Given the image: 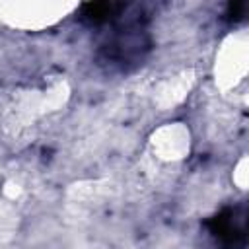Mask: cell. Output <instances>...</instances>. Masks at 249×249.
Returning a JSON list of instances; mask_svg holds the SVG:
<instances>
[{
    "label": "cell",
    "mask_w": 249,
    "mask_h": 249,
    "mask_svg": "<svg viewBox=\"0 0 249 249\" xmlns=\"http://www.w3.org/2000/svg\"><path fill=\"white\" fill-rule=\"evenodd\" d=\"M123 10H126V4L123 2H86L80 6V16L89 23H105L117 18Z\"/></svg>",
    "instance_id": "7a4b0ae2"
},
{
    "label": "cell",
    "mask_w": 249,
    "mask_h": 249,
    "mask_svg": "<svg viewBox=\"0 0 249 249\" xmlns=\"http://www.w3.org/2000/svg\"><path fill=\"white\" fill-rule=\"evenodd\" d=\"M210 233L224 243L228 249H241L245 245V224L243 218H237L235 208H224L210 220H206Z\"/></svg>",
    "instance_id": "6da1fadb"
},
{
    "label": "cell",
    "mask_w": 249,
    "mask_h": 249,
    "mask_svg": "<svg viewBox=\"0 0 249 249\" xmlns=\"http://www.w3.org/2000/svg\"><path fill=\"white\" fill-rule=\"evenodd\" d=\"M245 14V4L243 2H230L226 8V16L228 19H241Z\"/></svg>",
    "instance_id": "3957f363"
}]
</instances>
